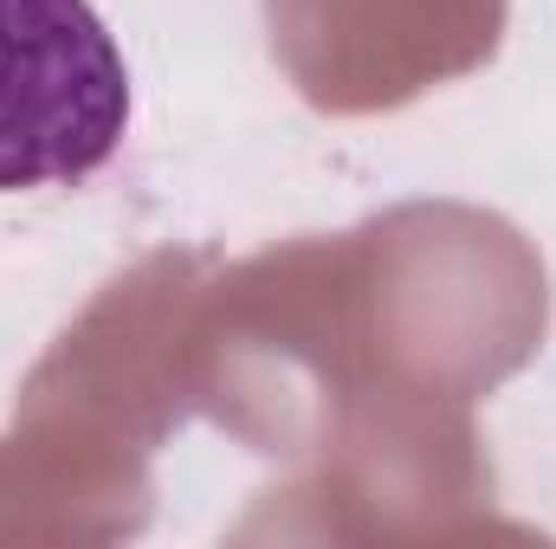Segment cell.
<instances>
[{
  "instance_id": "6da1fadb",
  "label": "cell",
  "mask_w": 556,
  "mask_h": 549,
  "mask_svg": "<svg viewBox=\"0 0 556 549\" xmlns=\"http://www.w3.org/2000/svg\"><path fill=\"white\" fill-rule=\"evenodd\" d=\"M130 130V72L91 0H0V194L91 181Z\"/></svg>"
}]
</instances>
